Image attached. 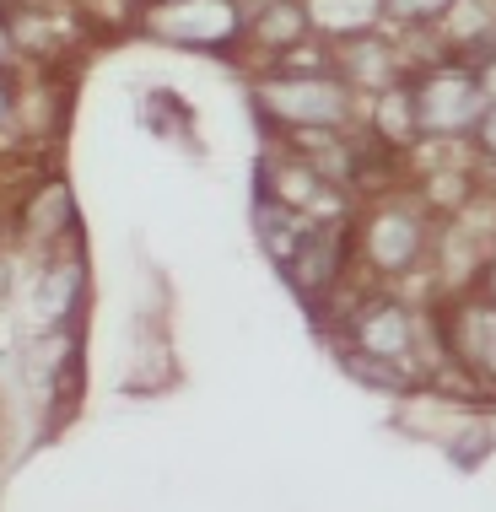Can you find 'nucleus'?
<instances>
[{
	"instance_id": "nucleus-1",
	"label": "nucleus",
	"mask_w": 496,
	"mask_h": 512,
	"mask_svg": "<svg viewBox=\"0 0 496 512\" xmlns=\"http://www.w3.org/2000/svg\"><path fill=\"white\" fill-rule=\"evenodd\" d=\"M254 114L270 135L286 130H356L367 98L335 65H265L254 76Z\"/></svg>"
},
{
	"instance_id": "nucleus-2",
	"label": "nucleus",
	"mask_w": 496,
	"mask_h": 512,
	"mask_svg": "<svg viewBox=\"0 0 496 512\" xmlns=\"http://www.w3.org/2000/svg\"><path fill=\"white\" fill-rule=\"evenodd\" d=\"M437 248V211L426 205L421 189L389 184L383 195H372L351 221V254L356 265L378 281H399L416 275Z\"/></svg>"
},
{
	"instance_id": "nucleus-3",
	"label": "nucleus",
	"mask_w": 496,
	"mask_h": 512,
	"mask_svg": "<svg viewBox=\"0 0 496 512\" xmlns=\"http://www.w3.org/2000/svg\"><path fill=\"white\" fill-rule=\"evenodd\" d=\"M421 335L426 318L389 292H367L351 308H340V356H367V362H389L410 378H426Z\"/></svg>"
},
{
	"instance_id": "nucleus-4",
	"label": "nucleus",
	"mask_w": 496,
	"mask_h": 512,
	"mask_svg": "<svg viewBox=\"0 0 496 512\" xmlns=\"http://www.w3.org/2000/svg\"><path fill=\"white\" fill-rule=\"evenodd\" d=\"M135 27L162 49L184 54H238L243 49V0H141Z\"/></svg>"
},
{
	"instance_id": "nucleus-5",
	"label": "nucleus",
	"mask_w": 496,
	"mask_h": 512,
	"mask_svg": "<svg viewBox=\"0 0 496 512\" xmlns=\"http://www.w3.org/2000/svg\"><path fill=\"white\" fill-rule=\"evenodd\" d=\"M410 92H416L421 141H437V146L470 141L475 119L486 114V92H480L475 65L464 54H443V60L410 71Z\"/></svg>"
},
{
	"instance_id": "nucleus-6",
	"label": "nucleus",
	"mask_w": 496,
	"mask_h": 512,
	"mask_svg": "<svg viewBox=\"0 0 496 512\" xmlns=\"http://www.w3.org/2000/svg\"><path fill=\"white\" fill-rule=\"evenodd\" d=\"M443 340L453 367H464L480 389H496V302L486 292L453 302L443 313Z\"/></svg>"
},
{
	"instance_id": "nucleus-7",
	"label": "nucleus",
	"mask_w": 496,
	"mask_h": 512,
	"mask_svg": "<svg viewBox=\"0 0 496 512\" xmlns=\"http://www.w3.org/2000/svg\"><path fill=\"white\" fill-rule=\"evenodd\" d=\"M308 38H313V22L302 0H243V49L259 60V71L281 65Z\"/></svg>"
},
{
	"instance_id": "nucleus-8",
	"label": "nucleus",
	"mask_w": 496,
	"mask_h": 512,
	"mask_svg": "<svg viewBox=\"0 0 496 512\" xmlns=\"http://www.w3.org/2000/svg\"><path fill=\"white\" fill-rule=\"evenodd\" d=\"M17 238L33 248V254H49V248L76 238V195L65 178H44L38 189H27L17 205Z\"/></svg>"
},
{
	"instance_id": "nucleus-9",
	"label": "nucleus",
	"mask_w": 496,
	"mask_h": 512,
	"mask_svg": "<svg viewBox=\"0 0 496 512\" xmlns=\"http://www.w3.org/2000/svg\"><path fill=\"white\" fill-rule=\"evenodd\" d=\"M335 49V71L351 81L362 98H372V92H383V87H394V81H405L416 65L405 60V49L394 44V38H383V27L378 33H362V38H346V44H329Z\"/></svg>"
},
{
	"instance_id": "nucleus-10",
	"label": "nucleus",
	"mask_w": 496,
	"mask_h": 512,
	"mask_svg": "<svg viewBox=\"0 0 496 512\" xmlns=\"http://www.w3.org/2000/svg\"><path fill=\"white\" fill-rule=\"evenodd\" d=\"M362 130L378 141L383 151H410L421 146V119H416V92H410V76L394 81V87L372 92L367 98V114H362Z\"/></svg>"
},
{
	"instance_id": "nucleus-11",
	"label": "nucleus",
	"mask_w": 496,
	"mask_h": 512,
	"mask_svg": "<svg viewBox=\"0 0 496 512\" xmlns=\"http://www.w3.org/2000/svg\"><path fill=\"white\" fill-rule=\"evenodd\" d=\"M302 6H308L313 38H324V44H346V38L389 27V6L383 0H302Z\"/></svg>"
},
{
	"instance_id": "nucleus-12",
	"label": "nucleus",
	"mask_w": 496,
	"mask_h": 512,
	"mask_svg": "<svg viewBox=\"0 0 496 512\" xmlns=\"http://www.w3.org/2000/svg\"><path fill=\"white\" fill-rule=\"evenodd\" d=\"M437 44H443V54H480L496 44V0H453L448 17L432 27Z\"/></svg>"
},
{
	"instance_id": "nucleus-13",
	"label": "nucleus",
	"mask_w": 496,
	"mask_h": 512,
	"mask_svg": "<svg viewBox=\"0 0 496 512\" xmlns=\"http://www.w3.org/2000/svg\"><path fill=\"white\" fill-rule=\"evenodd\" d=\"M383 6H389V27H399V33H432L453 0H383Z\"/></svg>"
},
{
	"instance_id": "nucleus-14",
	"label": "nucleus",
	"mask_w": 496,
	"mask_h": 512,
	"mask_svg": "<svg viewBox=\"0 0 496 512\" xmlns=\"http://www.w3.org/2000/svg\"><path fill=\"white\" fill-rule=\"evenodd\" d=\"M27 54H22V38H17V22H11V6L0 0V76L22 71Z\"/></svg>"
},
{
	"instance_id": "nucleus-15",
	"label": "nucleus",
	"mask_w": 496,
	"mask_h": 512,
	"mask_svg": "<svg viewBox=\"0 0 496 512\" xmlns=\"http://www.w3.org/2000/svg\"><path fill=\"white\" fill-rule=\"evenodd\" d=\"M470 146H475V157L486 162V168H496V103H486V114L475 119V130H470Z\"/></svg>"
},
{
	"instance_id": "nucleus-16",
	"label": "nucleus",
	"mask_w": 496,
	"mask_h": 512,
	"mask_svg": "<svg viewBox=\"0 0 496 512\" xmlns=\"http://www.w3.org/2000/svg\"><path fill=\"white\" fill-rule=\"evenodd\" d=\"M17 135V71L0 76V146H11Z\"/></svg>"
},
{
	"instance_id": "nucleus-17",
	"label": "nucleus",
	"mask_w": 496,
	"mask_h": 512,
	"mask_svg": "<svg viewBox=\"0 0 496 512\" xmlns=\"http://www.w3.org/2000/svg\"><path fill=\"white\" fill-rule=\"evenodd\" d=\"M470 65H475V81H480V92H486V103H496V44L470 54Z\"/></svg>"
},
{
	"instance_id": "nucleus-18",
	"label": "nucleus",
	"mask_w": 496,
	"mask_h": 512,
	"mask_svg": "<svg viewBox=\"0 0 496 512\" xmlns=\"http://www.w3.org/2000/svg\"><path fill=\"white\" fill-rule=\"evenodd\" d=\"M480 292L496 302V238H491V248H486V265H480Z\"/></svg>"
},
{
	"instance_id": "nucleus-19",
	"label": "nucleus",
	"mask_w": 496,
	"mask_h": 512,
	"mask_svg": "<svg viewBox=\"0 0 496 512\" xmlns=\"http://www.w3.org/2000/svg\"><path fill=\"white\" fill-rule=\"evenodd\" d=\"M130 6H141V0H130Z\"/></svg>"
}]
</instances>
